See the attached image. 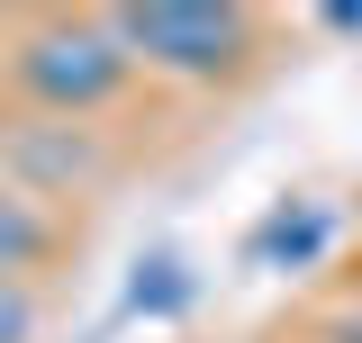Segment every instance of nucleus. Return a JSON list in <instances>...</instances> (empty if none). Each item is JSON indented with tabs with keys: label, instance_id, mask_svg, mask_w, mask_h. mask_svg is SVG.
I'll use <instances>...</instances> for the list:
<instances>
[{
	"label": "nucleus",
	"instance_id": "nucleus-1",
	"mask_svg": "<svg viewBox=\"0 0 362 343\" xmlns=\"http://www.w3.org/2000/svg\"><path fill=\"white\" fill-rule=\"evenodd\" d=\"M109 28L136 64L181 73V82H218L254 54V18L235 0H127V9H109Z\"/></svg>",
	"mask_w": 362,
	"mask_h": 343
},
{
	"label": "nucleus",
	"instance_id": "nucleus-2",
	"mask_svg": "<svg viewBox=\"0 0 362 343\" xmlns=\"http://www.w3.org/2000/svg\"><path fill=\"white\" fill-rule=\"evenodd\" d=\"M136 54L118 45L109 18H45L18 37V90L54 109V118H82V109H109L118 90H127Z\"/></svg>",
	"mask_w": 362,
	"mask_h": 343
},
{
	"label": "nucleus",
	"instance_id": "nucleus-3",
	"mask_svg": "<svg viewBox=\"0 0 362 343\" xmlns=\"http://www.w3.org/2000/svg\"><path fill=\"white\" fill-rule=\"evenodd\" d=\"M326 253V208L317 199H281V208L245 235V262H263V271H308Z\"/></svg>",
	"mask_w": 362,
	"mask_h": 343
},
{
	"label": "nucleus",
	"instance_id": "nucleus-4",
	"mask_svg": "<svg viewBox=\"0 0 362 343\" xmlns=\"http://www.w3.org/2000/svg\"><path fill=\"white\" fill-rule=\"evenodd\" d=\"M45 253H54V217H45L28 190H0V280L37 271Z\"/></svg>",
	"mask_w": 362,
	"mask_h": 343
},
{
	"label": "nucleus",
	"instance_id": "nucleus-5",
	"mask_svg": "<svg viewBox=\"0 0 362 343\" xmlns=\"http://www.w3.org/2000/svg\"><path fill=\"white\" fill-rule=\"evenodd\" d=\"M127 307L136 316H181V307H190V262L181 253H145L136 280H127Z\"/></svg>",
	"mask_w": 362,
	"mask_h": 343
},
{
	"label": "nucleus",
	"instance_id": "nucleus-6",
	"mask_svg": "<svg viewBox=\"0 0 362 343\" xmlns=\"http://www.w3.org/2000/svg\"><path fill=\"white\" fill-rule=\"evenodd\" d=\"M28 335H37V299L18 280H0V343H28Z\"/></svg>",
	"mask_w": 362,
	"mask_h": 343
},
{
	"label": "nucleus",
	"instance_id": "nucleus-7",
	"mask_svg": "<svg viewBox=\"0 0 362 343\" xmlns=\"http://www.w3.org/2000/svg\"><path fill=\"white\" fill-rule=\"evenodd\" d=\"M326 28H335V37H362V9H354V0H335V9H326Z\"/></svg>",
	"mask_w": 362,
	"mask_h": 343
}]
</instances>
